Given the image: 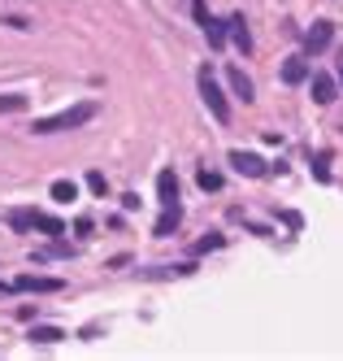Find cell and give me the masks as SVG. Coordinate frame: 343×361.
<instances>
[{
    "instance_id": "6da1fadb",
    "label": "cell",
    "mask_w": 343,
    "mask_h": 361,
    "mask_svg": "<svg viewBox=\"0 0 343 361\" xmlns=\"http://www.w3.org/2000/svg\"><path fill=\"white\" fill-rule=\"evenodd\" d=\"M96 114H100V105H96V100H78V105H70V109H61V114H52V118H35V122H31V131H35V135L78 131V126H87Z\"/></svg>"
},
{
    "instance_id": "7a4b0ae2",
    "label": "cell",
    "mask_w": 343,
    "mask_h": 361,
    "mask_svg": "<svg viewBox=\"0 0 343 361\" xmlns=\"http://www.w3.org/2000/svg\"><path fill=\"white\" fill-rule=\"evenodd\" d=\"M200 96H204L208 114H213L218 122H230V105H226V92L218 87V79H213V70H208V66H200Z\"/></svg>"
},
{
    "instance_id": "3957f363",
    "label": "cell",
    "mask_w": 343,
    "mask_h": 361,
    "mask_svg": "<svg viewBox=\"0 0 343 361\" xmlns=\"http://www.w3.org/2000/svg\"><path fill=\"white\" fill-rule=\"evenodd\" d=\"M66 283L61 279H48V274H18L13 279V292H35V296H48V292H61Z\"/></svg>"
},
{
    "instance_id": "277c9868",
    "label": "cell",
    "mask_w": 343,
    "mask_h": 361,
    "mask_svg": "<svg viewBox=\"0 0 343 361\" xmlns=\"http://www.w3.org/2000/svg\"><path fill=\"white\" fill-rule=\"evenodd\" d=\"M330 39H335V27H330V22H313V27L304 31V48H308L313 57H318V53H326V48H330Z\"/></svg>"
},
{
    "instance_id": "5b68a950",
    "label": "cell",
    "mask_w": 343,
    "mask_h": 361,
    "mask_svg": "<svg viewBox=\"0 0 343 361\" xmlns=\"http://www.w3.org/2000/svg\"><path fill=\"white\" fill-rule=\"evenodd\" d=\"M230 166H235V170H239L244 178H261V174H266V170H270L266 161H261V157H256V152H244V148H235V152H230Z\"/></svg>"
},
{
    "instance_id": "8992f818",
    "label": "cell",
    "mask_w": 343,
    "mask_h": 361,
    "mask_svg": "<svg viewBox=\"0 0 343 361\" xmlns=\"http://www.w3.org/2000/svg\"><path fill=\"white\" fill-rule=\"evenodd\" d=\"M226 79H230V92L239 96L244 105H248V100H256V87H252V79H248L239 66H226Z\"/></svg>"
},
{
    "instance_id": "52a82bcc",
    "label": "cell",
    "mask_w": 343,
    "mask_h": 361,
    "mask_svg": "<svg viewBox=\"0 0 343 361\" xmlns=\"http://www.w3.org/2000/svg\"><path fill=\"white\" fill-rule=\"evenodd\" d=\"M156 196H161V204H178V174L174 170L156 174Z\"/></svg>"
},
{
    "instance_id": "ba28073f",
    "label": "cell",
    "mask_w": 343,
    "mask_h": 361,
    "mask_svg": "<svg viewBox=\"0 0 343 361\" xmlns=\"http://www.w3.org/2000/svg\"><path fill=\"white\" fill-rule=\"evenodd\" d=\"M335 96H339V87L330 74H313V105H330Z\"/></svg>"
},
{
    "instance_id": "9c48e42d",
    "label": "cell",
    "mask_w": 343,
    "mask_h": 361,
    "mask_svg": "<svg viewBox=\"0 0 343 361\" xmlns=\"http://www.w3.org/2000/svg\"><path fill=\"white\" fill-rule=\"evenodd\" d=\"M304 79H308V61H304V57H287V61H282V83L296 87V83H304Z\"/></svg>"
},
{
    "instance_id": "30bf717a",
    "label": "cell",
    "mask_w": 343,
    "mask_h": 361,
    "mask_svg": "<svg viewBox=\"0 0 343 361\" xmlns=\"http://www.w3.org/2000/svg\"><path fill=\"white\" fill-rule=\"evenodd\" d=\"M196 274L192 262H182V266H152V270H139V279H187Z\"/></svg>"
},
{
    "instance_id": "8fae6325",
    "label": "cell",
    "mask_w": 343,
    "mask_h": 361,
    "mask_svg": "<svg viewBox=\"0 0 343 361\" xmlns=\"http://www.w3.org/2000/svg\"><path fill=\"white\" fill-rule=\"evenodd\" d=\"M178 222H182V209H178V204H166V214L161 218H156V226H152V235H174V231H178Z\"/></svg>"
},
{
    "instance_id": "7c38bea8",
    "label": "cell",
    "mask_w": 343,
    "mask_h": 361,
    "mask_svg": "<svg viewBox=\"0 0 343 361\" xmlns=\"http://www.w3.org/2000/svg\"><path fill=\"white\" fill-rule=\"evenodd\" d=\"M230 39H235V48H239V53H252V35H248V22H244V13H235L230 22Z\"/></svg>"
},
{
    "instance_id": "4fadbf2b",
    "label": "cell",
    "mask_w": 343,
    "mask_h": 361,
    "mask_svg": "<svg viewBox=\"0 0 343 361\" xmlns=\"http://www.w3.org/2000/svg\"><path fill=\"white\" fill-rule=\"evenodd\" d=\"M31 344H61L66 340V331L61 326H31V335H26Z\"/></svg>"
},
{
    "instance_id": "5bb4252c",
    "label": "cell",
    "mask_w": 343,
    "mask_h": 361,
    "mask_svg": "<svg viewBox=\"0 0 343 361\" xmlns=\"http://www.w3.org/2000/svg\"><path fill=\"white\" fill-rule=\"evenodd\" d=\"M200 27H204V39H208V48H222V44H226V22H218V18H204Z\"/></svg>"
},
{
    "instance_id": "9a60e30c",
    "label": "cell",
    "mask_w": 343,
    "mask_h": 361,
    "mask_svg": "<svg viewBox=\"0 0 343 361\" xmlns=\"http://www.w3.org/2000/svg\"><path fill=\"white\" fill-rule=\"evenodd\" d=\"M66 257H74V248H66V244H52V248H35V262L44 266V262H66Z\"/></svg>"
},
{
    "instance_id": "2e32d148",
    "label": "cell",
    "mask_w": 343,
    "mask_h": 361,
    "mask_svg": "<svg viewBox=\"0 0 343 361\" xmlns=\"http://www.w3.org/2000/svg\"><path fill=\"white\" fill-rule=\"evenodd\" d=\"M35 231H44V235H66V222L52 218V214H35Z\"/></svg>"
},
{
    "instance_id": "e0dca14e",
    "label": "cell",
    "mask_w": 343,
    "mask_h": 361,
    "mask_svg": "<svg viewBox=\"0 0 343 361\" xmlns=\"http://www.w3.org/2000/svg\"><path fill=\"white\" fill-rule=\"evenodd\" d=\"M52 200H61V204L78 200V183H70V178H57V183H52Z\"/></svg>"
},
{
    "instance_id": "ac0fdd59",
    "label": "cell",
    "mask_w": 343,
    "mask_h": 361,
    "mask_svg": "<svg viewBox=\"0 0 343 361\" xmlns=\"http://www.w3.org/2000/svg\"><path fill=\"white\" fill-rule=\"evenodd\" d=\"M313 178L330 183V152H313Z\"/></svg>"
},
{
    "instance_id": "d6986e66",
    "label": "cell",
    "mask_w": 343,
    "mask_h": 361,
    "mask_svg": "<svg viewBox=\"0 0 343 361\" xmlns=\"http://www.w3.org/2000/svg\"><path fill=\"white\" fill-rule=\"evenodd\" d=\"M9 226H13V231L35 226V209H13V214H9Z\"/></svg>"
},
{
    "instance_id": "ffe728a7",
    "label": "cell",
    "mask_w": 343,
    "mask_h": 361,
    "mask_svg": "<svg viewBox=\"0 0 343 361\" xmlns=\"http://www.w3.org/2000/svg\"><path fill=\"white\" fill-rule=\"evenodd\" d=\"M196 183H200L204 192H218V188H222V174H218V170H200V174H196Z\"/></svg>"
},
{
    "instance_id": "44dd1931",
    "label": "cell",
    "mask_w": 343,
    "mask_h": 361,
    "mask_svg": "<svg viewBox=\"0 0 343 361\" xmlns=\"http://www.w3.org/2000/svg\"><path fill=\"white\" fill-rule=\"evenodd\" d=\"M18 109H26V96H0V114H18Z\"/></svg>"
},
{
    "instance_id": "7402d4cb",
    "label": "cell",
    "mask_w": 343,
    "mask_h": 361,
    "mask_svg": "<svg viewBox=\"0 0 343 361\" xmlns=\"http://www.w3.org/2000/svg\"><path fill=\"white\" fill-rule=\"evenodd\" d=\"M87 188H92L96 196H104V192H109V178H104L100 170H92V174H87Z\"/></svg>"
},
{
    "instance_id": "603a6c76",
    "label": "cell",
    "mask_w": 343,
    "mask_h": 361,
    "mask_svg": "<svg viewBox=\"0 0 343 361\" xmlns=\"http://www.w3.org/2000/svg\"><path fill=\"white\" fill-rule=\"evenodd\" d=\"M226 240L222 235H204V240H196V252H213V248H222Z\"/></svg>"
},
{
    "instance_id": "cb8c5ba5",
    "label": "cell",
    "mask_w": 343,
    "mask_h": 361,
    "mask_svg": "<svg viewBox=\"0 0 343 361\" xmlns=\"http://www.w3.org/2000/svg\"><path fill=\"white\" fill-rule=\"evenodd\" d=\"M74 231H78V235H92V218L83 214V218H78V222H74Z\"/></svg>"
},
{
    "instance_id": "d4e9b609",
    "label": "cell",
    "mask_w": 343,
    "mask_h": 361,
    "mask_svg": "<svg viewBox=\"0 0 343 361\" xmlns=\"http://www.w3.org/2000/svg\"><path fill=\"white\" fill-rule=\"evenodd\" d=\"M13 292V283H5V279H0V296H9Z\"/></svg>"
},
{
    "instance_id": "484cf974",
    "label": "cell",
    "mask_w": 343,
    "mask_h": 361,
    "mask_svg": "<svg viewBox=\"0 0 343 361\" xmlns=\"http://www.w3.org/2000/svg\"><path fill=\"white\" fill-rule=\"evenodd\" d=\"M339 79H343V61H339Z\"/></svg>"
}]
</instances>
